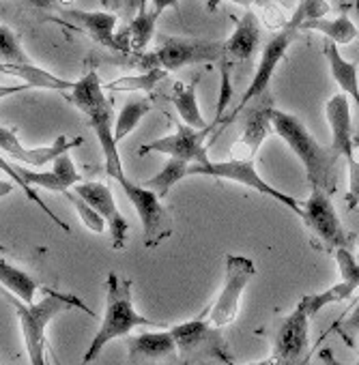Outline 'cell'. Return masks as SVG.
<instances>
[{
  "mask_svg": "<svg viewBox=\"0 0 359 365\" xmlns=\"http://www.w3.org/2000/svg\"><path fill=\"white\" fill-rule=\"evenodd\" d=\"M65 97L84 114L86 125L95 131L101 153H103V165L106 174L114 178L118 185L127 178L121 155H118V142L114 140V120H112V106L106 99V88L97 76L95 69H89L80 80H76L74 88L65 93Z\"/></svg>",
  "mask_w": 359,
  "mask_h": 365,
  "instance_id": "obj_1",
  "label": "cell"
},
{
  "mask_svg": "<svg viewBox=\"0 0 359 365\" xmlns=\"http://www.w3.org/2000/svg\"><path fill=\"white\" fill-rule=\"evenodd\" d=\"M329 11H331V7H329L327 0H299L297 7H295V11L290 14L288 24H286L280 33H275V35L265 43L263 54H261V61H258V67H256V73H254L250 86L246 88V93H243L239 106L235 108V114L228 118V123L235 120V118L239 116V112H241L250 101H254V99H258L261 95L267 93V88H269V84H271V80H273V76H275L278 65H280L282 58L286 56L288 48L295 43L299 31H303V24H305V22H312V20L327 18ZM228 123H226V125H228Z\"/></svg>",
  "mask_w": 359,
  "mask_h": 365,
  "instance_id": "obj_2",
  "label": "cell"
},
{
  "mask_svg": "<svg viewBox=\"0 0 359 365\" xmlns=\"http://www.w3.org/2000/svg\"><path fill=\"white\" fill-rule=\"evenodd\" d=\"M138 327H159V324L136 312L133 299H131V282L127 277H121L114 271L108 273V279H106V312H103L101 324H99L95 337L91 339L80 365L93 363L110 341H114L118 337H127Z\"/></svg>",
  "mask_w": 359,
  "mask_h": 365,
  "instance_id": "obj_3",
  "label": "cell"
},
{
  "mask_svg": "<svg viewBox=\"0 0 359 365\" xmlns=\"http://www.w3.org/2000/svg\"><path fill=\"white\" fill-rule=\"evenodd\" d=\"M7 297H9V301L18 314L24 348H26V354L31 359V365H48L46 331L56 316H61L63 312H69V309H84L86 314L93 316V312L78 297L65 294L59 290H46L44 299L33 301V303H24L22 299H18L11 292H7Z\"/></svg>",
  "mask_w": 359,
  "mask_h": 365,
  "instance_id": "obj_4",
  "label": "cell"
},
{
  "mask_svg": "<svg viewBox=\"0 0 359 365\" xmlns=\"http://www.w3.org/2000/svg\"><path fill=\"white\" fill-rule=\"evenodd\" d=\"M273 131L290 146V150L299 157L305 168L310 187H320L329 194L335 192V163L340 157L316 142V138L308 131V127L288 112L273 110L271 114Z\"/></svg>",
  "mask_w": 359,
  "mask_h": 365,
  "instance_id": "obj_5",
  "label": "cell"
},
{
  "mask_svg": "<svg viewBox=\"0 0 359 365\" xmlns=\"http://www.w3.org/2000/svg\"><path fill=\"white\" fill-rule=\"evenodd\" d=\"M170 333L174 337L181 365H198L211 361L235 365V356L222 335V329L211 324L209 318H192L188 322L174 324L170 327Z\"/></svg>",
  "mask_w": 359,
  "mask_h": 365,
  "instance_id": "obj_6",
  "label": "cell"
},
{
  "mask_svg": "<svg viewBox=\"0 0 359 365\" xmlns=\"http://www.w3.org/2000/svg\"><path fill=\"white\" fill-rule=\"evenodd\" d=\"M226 58V43L213 39H194V37H168L153 52L142 56V65L148 69L178 71L196 63H222Z\"/></svg>",
  "mask_w": 359,
  "mask_h": 365,
  "instance_id": "obj_7",
  "label": "cell"
},
{
  "mask_svg": "<svg viewBox=\"0 0 359 365\" xmlns=\"http://www.w3.org/2000/svg\"><path fill=\"white\" fill-rule=\"evenodd\" d=\"M299 217L305 230L310 232V241L316 250L325 254H333L340 247H348L350 239L335 213L329 192L320 187H312L308 200L301 205Z\"/></svg>",
  "mask_w": 359,
  "mask_h": 365,
  "instance_id": "obj_8",
  "label": "cell"
},
{
  "mask_svg": "<svg viewBox=\"0 0 359 365\" xmlns=\"http://www.w3.org/2000/svg\"><path fill=\"white\" fill-rule=\"evenodd\" d=\"M213 176V178H224V180H233V182H239V185H246L263 196H269L273 200H278L282 207H286L290 213L295 215H301V202L280 190H275L271 182H267L254 161H243V159H228V161H213L211 157L203 163H192L190 165V176Z\"/></svg>",
  "mask_w": 359,
  "mask_h": 365,
  "instance_id": "obj_9",
  "label": "cell"
},
{
  "mask_svg": "<svg viewBox=\"0 0 359 365\" xmlns=\"http://www.w3.org/2000/svg\"><path fill=\"white\" fill-rule=\"evenodd\" d=\"M254 275H256V264L250 258L226 254L224 284H222V290H220L216 303L207 312V318L211 324L224 329L237 320L239 307H241V297H243L248 284L254 279Z\"/></svg>",
  "mask_w": 359,
  "mask_h": 365,
  "instance_id": "obj_10",
  "label": "cell"
},
{
  "mask_svg": "<svg viewBox=\"0 0 359 365\" xmlns=\"http://www.w3.org/2000/svg\"><path fill=\"white\" fill-rule=\"evenodd\" d=\"M121 190L125 192V196L129 198L131 207L136 209L142 230H144V245L148 250L157 247L163 239H168L172 235V217L170 211L163 207L161 198L144 187L142 182H133L129 178H125L121 182Z\"/></svg>",
  "mask_w": 359,
  "mask_h": 365,
  "instance_id": "obj_11",
  "label": "cell"
},
{
  "mask_svg": "<svg viewBox=\"0 0 359 365\" xmlns=\"http://www.w3.org/2000/svg\"><path fill=\"white\" fill-rule=\"evenodd\" d=\"M209 131H213V127L209 125L207 129H194L186 123L178 120L176 123V131L170 135H161L153 142H146L140 146L138 155H148V153H161L168 159H178L186 163H203L209 159L205 140L209 135Z\"/></svg>",
  "mask_w": 359,
  "mask_h": 365,
  "instance_id": "obj_12",
  "label": "cell"
},
{
  "mask_svg": "<svg viewBox=\"0 0 359 365\" xmlns=\"http://www.w3.org/2000/svg\"><path fill=\"white\" fill-rule=\"evenodd\" d=\"M310 312L303 303V299L297 303V307L282 320V324L275 331L273 339V352L271 356L280 365H295L310 346Z\"/></svg>",
  "mask_w": 359,
  "mask_h": 365,
  "instance_id": "obj_13",
  "label": "cell"
},
{
  "mask_svg": "<svg viewBox=\"0 0 359 365\" xmlns=\"http://www.w3.org/2000/svg\"><path fill=\"white\" fill-rule=\"evenodd\" d=\"M178 350L170 329L146 331L136 337H127V363L125 365H174Z\"/></svg>",
  "mask_w": 359,
  "mask_h": 365,
  "instance_id": "obj_14",
  "label": "cell"
},
{
  "mask_svg": "<svg viewBox=\"0 0 359 365\" xmlns=\"http://www.w3.org/2000/svg\"><path fill=\"white\" fill-rule=\"evenodd\" d=\"M74 192L84 198L108 224L110 228V235H112V245L114 250H123L125 247V239H127V230H129V224L127 220L121 215L118 207H116V200L112 196V190L108 182H99V180H82L80 185L74 187Z\"/></svg>",
  "mask_w": 359,
  "mask_h": 365,
  "instance_id": "obj_15",
  "label": "cell"
},
{
  "mask_svg": "<svg viewBox=\"0 0 359 365\" xmlns=\"http://www.w3.org/2000/svg\"><path fill=\"white\" fill-rule=\"evenodd\" d=\"M82 142H84L82 138L69 140L67 135H59L50 146L26 148V146L18 140L16 129H9V127H3V125H0V150H3L5 155H9L11 159H16V161H20V163H26V165H33V168H41V165L54 161L59 155L69 153V148H76V146H80Z\"/></svg>",
  "mask_w": 359,
  "mask_h": 365,
  "instance_id": "obj_16",
  "label": "cell"
},
{
  "mask_svg": "<svg viewBox=\"0 0 359 365\" xmlns=\"http://www.w3.org/2000/svg\"><path fill=\"white\" fill-rule=\"evenodd\" d=\"M61 18L74 26L76 31L89 35L95 43L99 46H106L114 52H123L121 50V43L116 39V22H118V16L112 14V11H80V9H63L61 11Z\"/></svg>",
  "mask_w": 359,
  "mask_h": 365,
  "instance_id": "obj_17",
  "label": "cell"
},
{
  "mask_svg": "<svg viewBox=\"0 0 359 365\" xmlns=\"http://www.w3.org/2000/svg\"><path fill=\"white\" fill-rule=\"evenodd\" d=\"M325 118L331 127V153L344 157L348 163L355 159V135H353V116L350 103L344 93L333 95L325 106Z\"/></svg>",
  "mask_w": 359,
  "mask_h": 365,
  "instance_id": "obj_18",
  "label": "cell"
},
{
  "mask_svg": "<svg viewBox=\"0 0 359 365\" xmlns=\"http://www.w3.org/2000/svg\"><path fill=\"white\" fill-rule=\"evenodd\" d=\"M18 172L24 178L26 185L44 187V190L61 192V194L69 192L71 187H76V185H80V182H82V174L78 172V168H76V163H74L69 153L59 155L52 161V170L50 172H35V170L22 168V165H18Z\"/></svg>",
  "mask_w": 359,
  "mask_h": 365,
  "instance_id": "obj_19",
  "label": "cell"
},
{
  "mask_svg": "<svg viewBox=\"0 0 359 365\" xmlns=\"http://www.w3.org/2000/svg\"><path fill=\"white\" fill-rule=\"evenodd\" d=\"M273 106H263L250 112L246 125H243V133L241 138L233 144L231 148V159H243V161H254L258 155V148L263 146V142L267 140V135L271 133L273 125H271V114H273Z\"/></svg>",
  "mask_w": 359,
  "mask_h": 365,
  "instance_id": "obj_20",
  "label": "cell"
},
{
  "mask_svg": "<svg viewBox=\"0 0 359 365\" xmlns=\"http://www.w3.org/2000/svg\"><path fill=\"white\" fill-rule=\"evenodd\" d=\"M226 58L237 63H250L261 46V22L254 9H246L243 18L237 22L233 35L224 41Z\"/></svg>",
  "mask_w": 359,
  "mask_h": 365,
  "instance_id": "obj_21",
  "label": "cell"
},
{
  "mask_svg": "<svg viewBox=\"0 0 359 365\" xmlns=\"http://www.w3.org/2000/svg\"><path fill=\"white\" fill-rule=\"evenodd\" d=\"M0 73L14 76L18 80H22L24 84H29L31 88H44V91H56V93H69L74 88L76 82L71 80H63L54 73H50L48 69L35 65V63H0Z\"/></svg>",
  "mask_w": 359,
  "mask_h": 365,
  "instance_id": "obj_22",
  "label": "cell"
},
{
  "mask_svg": "<svg viewBox=\"0 0 359 365\" xmlns=\"http://www.w3.org/2000/svg\"><path fill=\"white\" fill-rule=\"evenodd\" d=\"M196 86H198V76L192 78L190 82H176L170 93V101L178 114V120L194 127V129H207L209 125L205 123L198 99H196Z\"/></svg>",
  "mask_w": 359,
  "mask_h": 365,
  "instance_id": "obj_23",
  "label": "cell"
},
{
  "mask_svg": "<svg viewBox=\"0 0 359 365\" xmlns=\"http://www.w3.org/2000/svg\"><path fill=\"white\" fill-rule=\"evenodd\" d=\"M325 61L329 65L331 78L335 80V84L340 86V91L348 97H353L359 103V76H357V65L342 58L338 46L333 41H327L323 48Z\"/></svg>",
  "mask_w": 359,
  "mask_h": 365,
  "instance_id": "obj_24",
  "label": "cell"
},
{
  "mask_svg": "<svg viewBox=\"0 0 359 365\" xmlns=\"http://www.w3.org/2000/svg\"><path fill=\"white\" fill-rule=\"evenodd\" d=\"M157 16L153 11H142V14H136L131 18V22L125 26V31L121 35H116L118 43H121V50L125 54H136V52H142L153 35H155V24H157Z\"/></svg>",
  "mask_w": 359,
  "mask_h": 365,
  "instance_id": "obj_25",
  "label": "cell"
},
{
  "mask_svg": "<svg viewBox=\"0 0 359 365\" xmlns=\"http://www.w3.org/2000/svg\"><path fill=\"white\" fill-rule=\"evenodd\" d=\"M0 284L11 294L22 299L24 303H33L37 294V282L20 267L11 264L9 260L0 258Z\"/></svg>",
  "mask_w": 359,
  "mask_h": 365,
  "instance_id": "obj_26",
  "label": "cell"
},
{
  "mask_svg": "<svg viewBox=\"0 0 359 365\" xmlns=\"http://www.w3.org/2000/svg\"><path fill=\"white\" fill-rule=\"evenodd\" d=\"M188 176H190V163L178 161V159H168L163 163V168L155 176L142 180V185L148 187V190H153L161 200H166L168 194H170V190L176 185V182H181Z\"/></svg>",
  "mask_w": 359,
  "mask_h": 365,
  "instance_id": "obj_27",
  "label": "cell"
},
{
  "mask_svg": "<svg viewBox=\"0 0 359 365\" xmlns=\"http://www.w3.org/2000/svg\"><path fill=\"white\" fill-rule=\"evenodd\" d=\"M303 31H314V33H323L329 41H333L335 46H348L350 41H355L357 37V26L348 20V16H338L335 20H312L303 24Z\"/></svg>",
  "mask_w": 359,
  "mask_h": 365,
  "instance_id": "obj_28",
  "label": "cell"
},
{
  "mask_svg": "<svg viewBox=\"0 0 359 365\" xmlns=\"http://www.w3.org/2000/svg\"><path fill=\"white\" fill-rule=\"evenodd\" d=\"M151 108H153V103H151L148 99H144V97H140V99H129V101L121 108V112H118V116H116V123H114V140L121 144V142L140 125V120L151 112Z\"/></svg>",
  "mask_w": 359,
  "mask_h": 365,
  "instance_id": "obj_29",
  "label": "cell"
},
{
  "mask_svg": "<svg viewBox=\"0 0 359 365\" xmlns=\"http://www.w3.org/2000/svg\"><path fill=\"white\" fill-rule=\"evenodd\" d=\"M168 76V71L163 69H148V71H142L138 76H123L118 80H112L108 84H103L106 91H118V93H138V91H153L163 78Z\"/></svg>",
  "mask_w": 359,
  "mask_h": 365,
  "instance_id": "obj_30",
  "label": "cell"
},
{
  "mask_svg": "<svg viewBox=\"0 0 359 365\" xmlns=\"http://www.w3.org/2000/svg\"><path fill=\"white\" fill-rule=\"evenodd\" d=\"M355 290H357V288H355L353 284H348V282H338V284L329 286V288H327V290H323V292L305 294V297H301V299H303V303H305V307H308L310 316L314 318L323 307L333 305V303H342V301L350 299Z\"/></svg>",
  "mask_w": 359,
  "mask_h": 365,
  "instance_id": "obj_31",
  "label": "cell"
},
{
  "mask_svg": "<svg viewBox=\"0 0 359 365\" xmlns=\"http://www.w3.org/2000/svg\"><path fill=\"white\" fill-rule=\"evenodd\" d=\"M0 172L7 174V178H11V180L16 182V185L24 192V196H26L31 202H35V205H37V207H39V209H41V211H44V213H46V215H48V217H50V220H52L61 230L69 232V224H65L61 217H56V213H54V211H52V209H50V207L39 198V194L35 192V187H31V185H26V182H24V178H22V176H20V172H18V165L9 163L3 155H0Z\"/></svg>",
  "mask_w": 359,
  "mask_h": 365,
  "instance_id": "obj_32",
  "label": "cell"
},
{
  "mask_svg": "<svg viewBox=\"0 0 359 365\" xmlns=\"http://www.w3.org/2000/svg\"><path fill=\"white\" fill-rule=\"evenodd\" d=\"M0 61H5V63H33V58L22 48L20 37L5 24H0Z\"/></svg>",
  "mask_w": 359,
  "mask_h": 365,
  "instance_id": "obj_33",
  "label": "cell"
},
{
  "mask_svg": "<svg viewBox=\"0 0 359 365\" xmlns=\"http://www.w3.org/2000/svg\"><path fill=\"white\" fill-rule=\"evenodd\" d=\"M65 198L74 205V209H76V213L80 215V220H82V224L91 230V232H95V235H103V230H106V220L84 200V198H80L74 190H69V192H65Z\"/></svg>",
  "mask_w": 359,
  "mask_h": 365,
  "instance_id": "obj_34",
  "label": "cell"
},
{
  "mask_svg": "<svg viewBox=\"0 0 359 365\" xmlns=\"http://www.w3.org/2000/svg\"><path fill=\"white\" fill-rule=\"evenodd\" d=\"M222 88H220V101H218V108H216V116H213V123L211 127H220L222 125V116L228 108V103L233 101V80H231V65L228 58H224L222 63Z\"/></svg>",
  "mask_w": 359,
  "mask_h": 365,
  "instance_id": "obj_35",
  "label": "cell"
},
{
  "mask_svg": "<svg viewBox=\"0 0 359 365\" xmlns=\"http://www.w3.org/2000/svg\"><path fill=\"white\" fill-rule=\"evenodd\" d=\"M333 256H335L342 282H348L355 288H359V260L353 256V252L348 247H340V250L333 252Z\"/></svg>",
  "mask_w": 359,
  "mask_h": 365,
  "instance_id": "obj_36",
  "label": "cell"
},
{
  "mask_svg": "<svg viewBox=\"0 0 359 365\" xmlns=\"http://www.w3.org/2000/svg\"><path fill=\"white\" fill-rule=\"evenodd\" d=\"M355 150L359 153V138H355ZM346 200L350 207L359 205V159L355 157L348 163V194Z\"/></svg>",
  "mask_w": 359,
  "mask_h": 365,
  "instance_id": "obj_37",
  "label": "cell"
},
{
  "mask_svg": "<svg viewBox=\"0 0 359 365\" xmlns=\"http://www.w3.org/2000/svg\"><path fill=\"white\" fill-rule=\"evenodd\" d=\"M26 7L37 11H63L69 9L74 0H24Z\"/></svg>",
  "mask_w": 359,
  "mask_h": 365,
  "instance_id": "obj_38",
  "label": "cell"
},
{
  "mask_svg": "<svg viewBox=\"0 0 359 365\" xmlns=\"http://www.w3.org/2000/svg\"><path fill=\"white\" fill-rule=\"evenodd\" d=\"M151 3H153V14L159 18L166 9H174L178 16H181V5H178V0H151Z\"/></svg>",
  "mask_w": 359,
  "mask_h": 365,
  "instance_id": "obj_39",
  "label": "cell"
},
{
  "mask_svg": "<svg viewBox=\"0 0 359 365\" xmlns=\"http://www.w3.org/2000/svg\"><path fill=\"white\" fill-rule=\"evenodd\" d=\"M123 9L129 16L142 14V11H146V0H123Z\"/></svg>",
  "mask_w": 359,
  "mask_h": 365,
  "instance_id": "obj_40",
  "label": "cell"
},
{
  "mask_svg": "<svg viewBox=\"0 0 359 365\" xmlns=\"http://www.w3.org/2000/svg\"><path fill=\"white\" fill-rule=\"evenodd\" d=\"M24 91H31L29 84H16V86H9V84H0V99L5 97H11V95H18V93H24Z\"/></svg>",
  "mask_w": 359,
  "mask_h": 365,
  "instance_id": "obj_41",
  "label": "cell"
},
{
  "mask_svg": "<svg viewBox=\"0 0 359 365\" xmlns=\"http://www.w3.org/2000/svg\"><path fill=\"white\" fill-rule=\"evenodd\" d=\"M346 329L353 333H359V303L355 305V309L350 312L348 320H346Z\"/></svg>",
  "mask_w": 359,
  "mask_h": 365,
  "instance_id": "obj_42",
  "label": "cell"
},
{
  "mask_svg": "<svg viewBox=\"0 0 359 365\" xmlns=\"http://www.w3.org/2000/svg\"><path fill=\"white\" fill-rule=\"evenodd\" d=\"M318 359H320V363H323V365H342L329 348L320 350V352H318Z\"/></svg>",
  "mask_w": 359,
  "mask_h": 365,
  "instance_id": "obj_43",
  "label": "cell"
},
{
  "mask_svg": "<svg viewBox=\"0 0 359 365\" xmlns=\"http://www.w3.org/2000/svg\"><path fill=\"white\" fill-rule=\"evenodd\" d=\"M16 190V182L11 178H0V198L9 196Z\"/></svg>",
  "mask_w": 359,
  "mask_h": 365,
  "instance_id": "obj_44",
  "label": "cell"
},
{
  "mask_svg": "<svg viewBox=\"0 0 359 365\" xmlns=\"http://www.w3.org/2000/svg\"><path fill=\"white\" fill-rule=\"evenodd\" d=\"M220 3H235V5H241L246 9H252L254 7V0H218V5Z\"/></svg>",
  "mask_w": 359,
  "mask_h": 365,
  "instance_id": "obj_45",
  "label": "cell"
},
{
  "mask_svg": "<svg viewBox=\"0 0 359 365\" xmlns=\"http://www.w3.org/2000/svg\"><path fill=\"white\" fill-rule=\"evenodd\" d=\"M103 5L110 11H118V7H123V0H103Z\"/></svg>",
  "mask_w": 359,
  "mask_h": 365,
  "instance_id": "obj_46",
  "label": "cell"
},
{
  "mask_svg": "<svg viewBox=\"0 0 359 365\" xmlns=\"http://www.w3.org/2000/svg\"><path fill=\"white\" fill-rule=\"evenodd\" d=\"M248 365H280L273 356H269V359H263V361H258V363H248Z\"/></svg>",
  "mask_w": 359,
  "mask_h": 365,
  "instance_id": "obj_47",
  "label": "cell"
},
{
  "mask_svg": "<svg viewBox=\"0 0 359 365\" xmlns=\"http://www.w3.org/2000/svg\"><path fill=\"white\" fill-rule=\"evenodd\" d=\"M269 5H273V0H254V7L265 9V7H269Z\"/></svg>",
  "mask_w": 359,
  "mask_h": 365,
  "instance_id": "obj_48",
  "label": "cell"
},
{
  "mask_svg": "<svg viewBox=\"0 0 359 365\" xmlns=\"http://www.w3.org/2000/svg\"><path fill=\"white\" fill-rule=\"evenodd\" d=\"M355 365H359V354H357V363H355Z\"/></svg>",
  "mask_w": 359,
  "mask_h": 365,
  "instance_id": "obj_49",
  "label": "cell"
}]
</instances>
